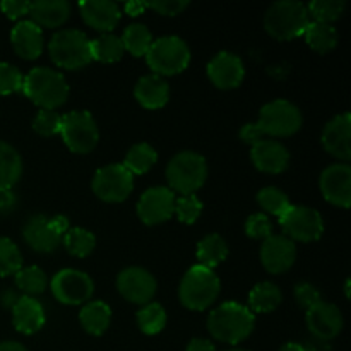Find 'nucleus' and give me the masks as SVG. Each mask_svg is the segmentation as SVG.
<instances>
[{
  "instance_id": "nucleus-32",
  "label": "nucleus",
  "mask_w": 351,
  "mask_h": 351,
  "mask_svg": "<svg viewBox=\"0 0 351 351\" xmlns=\"http://www.w3.org/2000/svg\"><path fill=\"white\" fill-rule=\"evenodd\" d=\"M91 48V58L98 62H105V64H113L119 62L123 57V48L122 40L115 34H103V36L96 38L89 43Z\"/></svg>"
},
{
  "instance_id": "nucleus-43",
  "label": "nucleus",
  "mask_w": 351,
  "mask_h": 351,
  "mask_svg": "<svg viewBox=\"0 0 351 351\" xmlns=\"http://www.w3.org/2000/svg\"><path fill=\"white\" fill-rule=\"evenodd\" d=\"M23 74L10 64H0V95H12L23 89Z\"/></svg>"
},
{
  "instance_id": "nucleus-49",
  "label": "nucleus",
  "mask_w": 351,
  "mask_h": 351,
  "mask_svg": "<svg viewBox=\"0 0 351 351\" xmlns=\"http://www.w3.org/2000/svg\"><path fill=\"white\" fill-rule=\"evenodd\" d=\"M187 351H216V348L211 341H208V339L195 338L189 343Z\"/></svg>"
},
{
  "instance_id": "nucleus-25",
  "label": "nucleus",
  "mask_w": 351,
  "mask_h": 351,
  "mask_svg": "<svg viewBox=\"0 0 351 351\" xmlns=\"http://www.w3.org/2000/svg\"><path fill=\"white\" fill-rule=\"evenodd\" d=\"M134 95L144 108L158 110L167 105L170 88H168V82L160 75H144L136 84Z\"/></svg>"
},
{
  "instance_id": "nucleus-40",
  "label": "nucleus",
  "mask_w": 351,
  "mask_h": 351,
  "mask_svg": "<svg viewBox=\"0 0 351 351\" xmlns=\"http://www.w3.org/2000/svg\"><path fill=\"white\" fill-rule=\"evenodd\" d=\"M23 266V256L12 240L0 237V276L16 274Z\"/></svg>"
},
{
  "instance_id": "nucleus-24",
  "label": "nucleus",
  "mask_w": 351,
  "mask_h": 351,
  "mask_svg": "<svg viewBox=\"0 0 351 351\" xmlns=\"http://www.w3.org/2000/svg\"><path fill=\"white\" fill-rule=\"evenodd\" d=\"M14 328L23 335H34L45 326V311L33 297H21L12 307Z\"/></svg>"
},
{
  "instance_id": "nucleus-3",
  "label": "nucleus",
  "mask_w": 351,
  "mask_h": 351,
  "mask_svg": "<svg viewBox=\"0 0 351 351\" xmlns=\"http://www.w3.org/2000/svg\"><path fill=\"white\" fill-rule=\"evenodd\" d=\"M23 91L41 110H55L67 101L69 86L60 72L36 67L24 77Z\"/></svg>"
},
{
  "instance_id": "nucleus-46",
  "label": "nucleus",
  "mask_w": 351,
  "mask_h": 351,
  "mask_svg": "<svg viewBox=\"0 0 351 351\" xmlns=\"http://www.w3.org/2000/svg\"><path fill=\"white\" fill-rule=\"evenodd\" d=\"M144 3H146V7L163 14V16H177L189 7V2H185V0H153V2Z\"/></svg>"
},
{
  "instance_id": "nucleus-13",
  "label": "nucleus",
  "mask_w": 351,
  "mask_h": 351,
  "mask_svg": "<svg viewBox=\"0 0 351 351\" xmlns=\"http://www.w3.org/2000/svg\"><path fill=\"white\" fill-rule=\"evenodd\" d=\"M51 291L60 304L81 305L91 298L95 285L82 271L64 269L51 280Z\"/></svg>"
},
{
  "instance_id": "nucleus-1",
  "label": "nucleus",
  "mask_w": 351,
  "mask_h": 351,
  "mask_svg": "<svg viewBox=\"0 0 351 351\" xmlns=\"http://www.w3.org/2000/svg\"><path fill=\"white\" fill-rule=\"evenodd\" d=\"M302 127V113L293 103L287 99H276L263 106L259 115V122L249 123L240 130V137L245 143L256 144L264 139V136L271 137H288L293 136Z\"/></svg>"
},
{
  "instance_id": "nucleus-38",
  "label": "nucleus",
  "mask_w": 351,
  "mask_h": 351,
  "mask_svg": "<svg viewBox=\"0 0 351 351\" xmlns=\"http://www.w3.org/2000/svg\"><path fill=\"white\" fill-rule=\"evenodd\" d=\"M345 7V0H314L307 5V10L314 17L315 23L331 24L332 21L341 17Z\"/></svg>"
},
{
  "instance_id": "nucleus-2",
  "label": "nucleus",
  "mask_w": 351,
  "mask_h": 351,
  "mask_svg": "<svg viewBox=\"0 0 351 351\" xmlns=\"http://www.w3.org/2000/svg\"><path fill=\"white\" fill-rule=\"evenodd\" d=\"M256 319L254 314L237 302H226L209 314L208 329L218 341L237 345L252 332Z\"/></svg>"
},
{
  "instance_id": "nucleus-16",
  "label": "nucleus",
  "mask_w": 351,
  "mask_h": 351,
  "mask_svg": "<svg viewBox=\"0 0 351 351\" xmlns=\"http://www.w3.org/2000/svg\"><path fill=\"white\" fill-rule=\"evenodd\" d=\"M321 192L324 199L339 208L351 204V168L350 165H331L321 175Z\"/></svg>"
},
{
  "instance_id": "nucleus-42",
  "label": "nucleus",
  "mask_w": 351,
  "mask_h": 351,
  "mask_svg": "<svg viewBox=\"0 0 351 351\" xmlns=\"http://www.w3.org/2000/svg\"><path fill=\"white\" fill-rule=\"evenodd\" d=\"M175 213L182 223L192 225L202 213V202L194 194L182 195L178 201H175Z\"/></svg>"
},
{
  "instance_id": "nucleus-22",
  "label": "nucleus",
  "mask_w": 351,
  "mask_h": 351,
  "mask_svg": "<svg viewBox=\"0 0 351 351\" xmlns=\"http://www.w3.org/2000/svg\"><path fill=\"white\" fill-rule=\"evenodd\" d=\"M82 19L98 31H112L120 21V9L110 0H86L79 3Z\"/></svg>"
},
{
  "instance_id": "nucleus-48",
  "label": "nucleus",
  "mask_w": 351,
  "mask_h": 351,
  "mask_svg": "<svg viewBox=\"0 0 351 351\" xmlns=\"http://www.w3.org/2000/svg\"><path fill=\"white\" fill-rule=\"evenodd\" d=\"M14 206H16V195L12 194V191L0 192V215L10 213Z\"/></svg>"
},
{
  "instance_id": "nucleus-51",
  "label": "nucleus",
  "mask_w": 351,
  "mask_h": 351,
  "mask_svg": "<svg viewBox=\"0 0 351 351\" xmlns=\"http://www.w3.org/2000/svg\"><path fill=\"white\" fill-rule=\"evenodd\" d=\"M0 351H27V350L16 341H5V343H0Z\"/></svg>"
},
{
  "instance_id": "nucleus-7",
  "label": "nucleus",
  "mask_w": 351,
  "mask_h": 351,
  "mask_svg": "<svg viewBox=\"0 0 351 351\" xmlns=\"http://www.w3.org/2000/svg\"><path fill=\"white\" fill-rule=\"evenodd\" d=\"M147 65L156 75H173L185 71L191 62V50L178 36H163L153 41L146 53Z\"/></svg>"
},
{
  "instance_id": "nucleus-34",
  "label": "nucleus",
  "mask_w": 351,
  "mask_h": 351,
  "mask_svg": "<svg viewBox=\"0 0 351 351\" xmlns=\"http://www.w3.org/2000/svg\"><path fill=\"white\" fill-rule=\"evenodd\" d=\"M123 43V48L134 55V57H143L147 53V50L153 45V36L151 31L147 29L144 24H130L125 31L123 36L120 38Z\"/></svg>"
},
{
  "instance_id": "nucleus-45",
  "label": "nucleus",
  "mask_w": 351,
  "mask_h": 351,
  "mask_svg": "<svg viewBox=\"0 0 351 351\" xmlns=\"http://www.w3.org/2000/svg\"><path fill=\"white\" fill-rule=\"evenodd\" d=\"M295 298H297L298 305L307 308V311H311L312 307H315V305L322 302L319 290L311 283H298L295 287Z\"/></svg>"
},
{
  "instance_id": "nucleus-37",
  "label": "nucleus",
  "mask_w": 351,
  "mask_h": 351,
  "mask_svg": "<svg viewBox=\"0 0 351 351\" xmlns=\"http://www.w3.org/2000/svg\"><path fill=\"white\" fill-rule=\"evenodd\" d=\"M16 285L19 290H23L24 293L29 295H40L47 290L48 278L40 267L31 266L26 269H19L16 273Z\"/></svg>"
},
{
  "instance_id": "nucleus-52",
  "label": "nucleus",
  "mask_w": 351,
  "mask_h": 351,
  "mask_svg": "<svg viewBox=\"0 0 351 351\" xmlns=\"http://www.w3.org/2000/svg\"><path fill=\"white\" fill-rule=\"evenodd\" d=\"M280 351H307L302 345H297V343H287L285 346H281Z\"/></svg>"
},
{
  "instance_id": "nucleus-50",
  "label": "nucleus",
  "mask_w": 351,
  "mask_h": 351,
  "mask_svg": "<svg viewBox=\"0 0 351 351\" xmlns=\"http://www.w3.org/2000/svg\"><path fill=\"white\" fill-rule=\"evenodd\" d=\"M146 9V3L144 2H129L125 3V10L127 14H130V16H139L143 10Z\"/></svg>"
},
{
  "instance_id": "nucleus-4",
  "label": "nucleus",
  "mask_w": 351,
  "mask_h": 351,
  "mask_svg": "<svg viewBox=\"0 0 351 351\" xmlns=\"http://www.w3.org/2000/svg\"><path fill=\"white\" fill-rule=\"evenodd\" d=\"M311 24V14L307 5L293 0H283L276 2L267 9L264 17L266 31L276 40H293L305 33L307 26Z\"/></svg>"
},
{
  "instance_id": "nucleus-14",
  "label": "nucleus",
  "mask_w": 351,
  "mask_h": 351,
  "mask_svg": "<svg viewBox=\"0 0 351 351\" xmlns=\"http://www.w3.org/2000/svg\"><path fill=\"white\" fill-rule=\"evenodd\" d=\"M117 288L125 300L147 305L156 293V280L143 267H127L119 274Z\"/></svg>"
},
{
  "instance_id": "nucleus-12",
  "label": "nucleus",
  "mask_w": 351,
  "mask_h": 351,
  "mask_svg": "<svg viewBox=\"0 0 351 351\" xmlns=\"http://www.w3.org/2000/svg\"><path fill=\"white\" fill-rule=\"evenodd\" d=\"M134 189V175L123 165H108L96 171L93 191L105 202H122Z\"/></svg>"
},
{
  "instance_id": "nucleus-21",
  "label": "nucleus",
  "mask_w": 351,
  "mask_h": 351,
  "mask_svg": "<svg viewBox=\"0 0 351 351\" xmlns=\"http://www.w3.org/2000/svg\"><path fill=\"white\" fill-rule=\"evenodd\" d=\"M250 158L257 170L264 171V173H281L283 170H287L288 163H290V154H288L287 147L278 141L271 139H261L252 144Z\"/></svg>"
},
{
  "instance_id": "nucleus-47",
  "label": "nucleus",
  "mask_w": 351,
  "mask_h": 351,
  "mask_svg": "<svg viewBox=\"0 0 351 351\" xmlns=\"http://www.w3.org/2000/svg\"><path fill=\"white\" fill-rule=\"evenodd\" d=\"M29 7L31 2H21V0H3L0 3V9L9 19H19V17L29 14Z\"/></svg>"
},
{
  "instance_id": "nucleus-15",
  "label": "nucleus",
  "mask_w": 351,
  "mask_h": 351,
  "mask_svg": "<svg viewBox=\"0 0 351 351\" xmlns=\"http://www.w3.org/2000/svg\"><path fill=\"white\" fill-rule=\"evenodd\" d=\"M175 211V195L167 187H153L141 195L137 215L146 225H160L171 218Z\"/></svg>"
},
{
  "instance_id": "nucleus-35",
  "label": "nucleus",
  "mask_w": 351,
  "mask_h": 351,
  "mask_svg": "<svg viewBox=\"0 0 351 351\" xmlns=\"http://www.w3.org/2000/svg\"><path fill=\"white\" fill-rule=\"evenodd\" d=\"M62 240L67 252L75 257H88L96 245L95 235L84 228H69Z\"/></svg>"
},
{
  "instance_id": "nucleus-54",
  "label": "nucleus",
  "mask_w": 351,
  "mask_h": 351,
  "mask_svg": "<svg viewBox=\"0 0 351 351\" xmlns=\"http://www.w3.org/2000/svg\"><path fill=\"white\" fill-rule=\"evenodd\" d=\"M228 351H247V350H228Z\"/></svg>"
},
{
  "instance_id": "nucleus-17",
  "label": "nucleus",
  "mask_w": 351,
  "mask_h": 351,
  "mask_svg": "<svg viewBox=\"0 0 351 351\" xmlns=\"http://www.w3.org/2000/svg\"><path fill=\"white\" fill-rule=\"evenodd\" d=\"M297 259L295 243L285 235H271L264 240L261 249V261L271 274H280L290 269Z\"/></svg>"
},
{
  "instance_id": "nucleus-8",
  "label": "nucleus",
  "mask_w": 351,
  "mask_h": 351,
  "mask_svg": "<svg viewBox=\"0 0 351 351\" xmlns=\"http://www.w3.org/2000/svg\"><path fill=\"white\" fill-rule=\"evenodd\" d=\"M91 41L82 31L64 29L58 31L50 41L51 60L62 69H81L88 65L91 58Z\"/></svg>"
},
{
  "instance_id": "nucleus-20",
  "label": "nucleus",
  "mask_w": 351,
  "mask_h": 351,
  "mask_svg": "<svg viewBox=\"0 0 351 351\" xmlns=\"http://www.w3.org/2000/svg\"><path fill=\"white\" fill-rule=\"evenodd\" d=\"M208 75L216 88L233 89L243 81L245 69H243L242 60L237 55L221 51L209 62Z\"/></svg>"
},
{
  "instance_id": "nucleus-44",
  "label": "nucleus",
  "mask_w": 351,
  "mask_h": 351,
  "mask_svg": "<svg viewBox=\"0 0 351 351\" xmlns=\"http://www.w3.org/2000/svg\"><path fill=\"white\" fill-rule=\"evenodd\" d=\"M245 233L250 239H269L273 235V225L266 215H252L245 223Z\"/></svg>"
},
{
  "instance_id": "nucleus-23",
  "label": "nucleus",
  "mask_w": 351,
  "mask_h": 351,
  "mask_svg": "<svg viewBox=\"0 0 351 351\" xmlns=\"http://www.w3.org/2000/svg\"><path fill=\"white\" fill-rule=\"evenodd\" d=\"M10 41L19 57L34 60L43 51V33L33 21H21L10 33Z\"/></svg>"
},
{
  "instance_id": "nucleus-53",
  "label": "nucleus",
  "mask_w": 351,
  "mask_h": 351,
  "mask_svg": "<svg viewBox=\"0 0 351 351\" xmlns=\"http://www.w3.org/2000/svg\"><path fill=\"white\" fill-rule=\"evenodd\" d=\"M345 291H346V297H350V280L346 281V287H345Z\"/></svg>"
},
{
  "instance_id": "nucleus-10",
  "label": "nucleus",
  "mask_w": 351,
  "mask_h": 351,
  "mask_svg": "<svg viewBox=\"0 0 351 351\" xmlns=\"http://www.w3.org/2000/svg\"><path fill=\"white\" fill-rule=\"evenodd\" d=\"M60 134L74 153H91L98 144V127L88 112H71L62 117Z\"/></svg>"
},
{
  "instance_id": "nucleus-6",
  "label": "nucleus",
  "mask_w": 351,
  "mask_h": 351,
  "mask_svg": "<svg viewBox=\"0 0 351 351\" xmlns=\"http://www.w3.org/2000/svg\"><path fill=\"white\" fill-rule=\"evenodd\" d=\"M208 177V165L206 160L197 153L184 151L173 156L168 163L167 180L173 191L184 195H192L197 189L202 187ZM170 189V191H171Z\"/></svg>"
},
{
  "instance_id": "nucleus-29",
  "label": "nucleus",
  "mask_w": 351,
  "mask_h": 351,
  "mask_svg": "<svg viewBox=\"0 0 351 351\" xmlns=\"http://www.w3.org/2000/svg\"><path fill=\"white\" fill-rule=\"evenodd\" d=\"M283 295L281 290L274 283H259L252 288L249 295V305L250 312H259V314H266V312H273L280 307Z\"/></svg>"
},
{
  "instance_id": "nucleus-33",
  "label": "nucleus",
  "mask_w": 351,
  "mask_h": 351,
  "mask_svg": "<svg viewBox=\"0 0 351 351\" xmlns=\"http://www.w3.org/2000/svg\"><path fill=\"white\" fill-rule=\"evenodd\" d=\"M156 160L158 154L154 151V147L146 143H141L130 147L125 156V161H123V167L132 175H143L153 168Z\"/></svg>"
},
{
  "instance_id": "nucleus-5",
  "label": "nucleus",
  "mask_w": 351,
  "mask_h": 351,
  "mask_svg": "<svg viewBox=\"0 0 351 351\" xmlns=\"http://www.w3.org/2000/svg\"><path fill=\"white\" fill-rule=\"evenodd\" d=\"M218 276L204 266H194L185 273L178 288V297L184 307L191 311H204L219 295Z\"/></svg>"
},
{
  "instance_id": "nucleus-31",
  "label": "nucleus",
  "mask_w": 351,
  "mask_h": 351,
  "mask_svg": "<svg viewBox=\"0 0 351 351\" xmlns=\"http://www.w3.org/2000/svg\"><path fill=\"white\" fill-rule=\"evenodd\" d=\"M228 256V245H226L225 240L219 235H208L199 242L197 245V259L201 263V266L213 269L218 264H221L223 261Z\"/></svg>"
},
{
  "instance_id": "nucleus-27",
  "label": "nucleus",
  "mask_w": 351,
  "mask_h": 351,
  "mask_svg": "<svg viewBox=\"0 0 351 351\" xmlns=\"http://www.w3.org/2000/svg\"><path fill=\"white\" fill-rule=\"evenodd\" d=\"M23 173V160L10 144L0 141V192L10 191Z\"/></svg>"
},
{
  "instance_id": "nucleus-19",
  "label": "nucleus",
  "mask_w": 351,
  "mask_h": 351,
  "mask_svg": "<svg viewBox=\"0 0 351 351\" xmlns=\"http://www.w3.org/2000/svg\"><path fill=\"white\" fill-rule=\"evenodd\" d=\"M322 146L335 158L348 161L351 158V117L350 113L335 117L322 132Z\"/></svg>"
},
{
  "instance_id": "nucleus-26",
  "label": "nucleus",
  "mask_w": 351,
  "mask_h": 351,
  "mask_svg": "<svg viewBox=\"0 0 351 351\" xmlns=\"http://www.w3.org/2000/svg\"><path fill=\"white\" fill-rule=\"evenodd\" d=\"M71 5L65 0H38L31 2L29 16L36 26L58 27L69 19Z\"/></svg>"
},
{
  "instance_id": "nucleus-36",
  "label": "nucleus",
  "mask_w": 351,
  "mask_h": 351,
  "mask_svg": "<svg viewBox=\"0 0 351 351\" xmlns=\"http://www.w3.org/2000/svg\"><path fill=\"white\" fill-rule=\"evenodd\" d=\"M137 324L144 335H158L167 324V312L160 304H147L137 314Z\"/></svg>"
},
{
  "instance_id": "nucleus-11",
  "label": "nucleus",
  "mask_w": 351,
  "mask_h": 351,
  "mask_svg": "<svg viewBox=\"0 0 351 351\" xmlns=\"http://www.w3.org/2000/svg\"><path fill=\"white\" fill-rule=\"evenodd\" d=\"M280 225L285 237L298 242H315L324 232V223L315 209L307 206H290L283 216H280Z\"/></svg>"
},
{
  "instance_id": "nucleus-30",
  "label": "nucleus",
  "mask_w": 351,
  "mask_h": 351,
  "mask_svg": "<svg viewBox=\"0 0 351 351\" xmlns=\"http://www.w3.org/2000/svg\"><path fill=\"white\" fill-rule=\"evenodd\" d=\"M305 41L317 53H328L338 45V33L331 24L311 23L305 29Z\"/></svg>"
},
{
  "instance_id": "nucleus-18",
  "label": "nucleus",
  "mask_w": 351,
  "mask_h": 351,
  "mask_svg": "<svg viewBox=\"0 0 351 351\" xmlns=\"http://www.w3.org/2000/svg\"><path fill=\"white\" fill-rule=\"evenodd\" d=\"M307 328L315 338L322 341L336 338L343 329L341 312L336 305L321 302L307 311Z\"/></svg>"
},
{
  "instance_id": "nucleus-28",
  "label": "nucleus",
  "mask_w": 351,
  "mask_h": 351,
  "mask_svg": "<svg viewBox=\"0 0 351 351\" xmlns=\"http://www.w3.org/2000/svg\"><path fill=\"white\" fill-rule=\"evenodd\" d=\"M79 321L86 332L93 336H101L112 321V311L105 302H89L82 307Z\"/></svg>"
},
{
  "instance_id": "nucleus-39",
  "label": "nucleus",
  "mask_w": 351,
  "mask_h": 351,
  "mask_svg": "<svg viewBox=\"0 0 351 351\" xmlns=\"http://www.w3.org/2000/svg\"><path fill=\"white\" fill-rule=\"evenodd\" d=\"M257 202H259V206L264 211H267L269 215L278 216V218L283 216L285 213L288 211V208L291 206L288 195L276 187L263 189V191L257 194Z\"/></svg>"
},
{
  "instance_id": "nucleus-41",
  "label": "nucleus",
  "mask_w": 351,
  "mask_h": 351,
  "mask_svg": "<svg viewBox=\"0 0 351 351\" xmlns=\"http://www.w3.org/2000/svg\"><path fill=\"white\" fill-rule=\"evenodd\" d=\"M62 117L55 110H40L33 122V129L40 136L50 137L60 132Z\"/></svg>"
},
{
  "instance_id": "nucleus-9",
  "label": "nucleus",
  "mask_w": 351,
  "mask_h": 351,
  "mask_svg": "<svg viewBox=\"0 0 351 351\" xmlns=\"http://www.w3.org/2000/svg\"><path fill=\"white\" fill-rule=\"evenodd\" d=\"M69 232V219L65 216H33L24 225L23 235L27 245L40 254H50L57 250L62 239Z\"/></svg>"
}]
</instances>
